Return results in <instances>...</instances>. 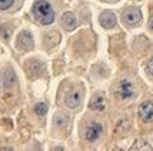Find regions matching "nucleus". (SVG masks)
Returning a JSON list of instances; mask_svg holds the SVG:
<instances>
[{
    "label": "nucleus",
    "mask_w": 153,
    "mask_h": 151,
    "mask_svg": "<svg viewBox=\"0 0 153 151\" xmlns=\"http://www.w3.org/2000/svg\"><path fill=\"white\" fill-rule=\"evenodd\" d=\"M32 12L34 14V19L37 20L39 23L42 24H52L54 20V10L52 4L46 1V0H39V1H36L34 3L33 9H32Z\"/></svg>",
    "instance_id": "obj_1"
},
{
    "label": "nucleus",
    "mask_w": 153,
    "mask_h": 151,
    "mask_svg": "<svg viewBox=\"0 0 153 151\" xmlns=\"http://www.w3.org/2000/svg\"><path fill=\"white\" fill-rule=\"evenodd\" d=\"M140 20H142V13L137 7H129L123 13V21L129 26H136Z\"/></svg>",
    "instance_id": "obj_2"
},
{
    "label": "nucleus",
    "mask_w": 153,
    "mask_h": 151,
    "mask_svg": "<svg viewBox=\"0 0 153 151\" xmlns=\"http://www.w3.org/2000/svg\"><path fill=\"white\" fill-rule=\"evenodd\" d=\"M133 94H134L133 84L129 80H122L119 87H117V96H119V99L127 100V99H130Z\"/></svg>",
    "instance_id": "obj_3"
},
{
    "label": "nucleus",
    "mask_w": 153,
    "mask_h": 151,
    "mask_svg": "<svg viewBox=\"0 0 153 151\" xmlns=\"http://www.w3.org/2000/svg\"><path fill=\"white\" fill-rule=\"evenodd\" d=\"M139 117L146 121L152 123L153 121V101H145L139 108Z\"/></svg>",
    "instance_id": "obj_4"
},
{
    "label": "nucleus",
    "mask_w": 153,
    "mask_h": 151,
    "mask_svg": "<svg viewBox=\"0 0 153 151\" xmlns=\"http://www.w3.org/2000/svg\"><path fill=\"white\" fill-rule=\"evenodd\" d=\"M82 96H83V90L82 88H76V90H72L66 96V105L70 107V108H74L82 103Z\"/></svg>",
    "instance_id": "obj_5"
},
{
    "label": "nucleus",
    "mask_w": 153,
    "mask_h": 151,
    "mask_svg": "<svg viewBox=\"0 0 153 151\" xmlns=\"http://www.w3.org/2000/svg\"><path fill=\"white\" fill-rule=\"evenodd\" d=\"M102 130H103V127H102L99 123H92V124L87 125L85 137H86L87 141H96V140L100 137Z\"/></svg>",
    "instance_id": "obj_6"
},
{
    "label": "nucleus",
    "mask_w": 153,
    "mask_h": 151,
    "mask_svg": "<svg viewBox=\"0 0 153 151\" xmlns=\"http://www.w3.org/2000/svg\"><path fill=\"white\" fill-rule=\"evenodd\" d=\"M100 24L106 29H112V27L116 26V16H114L113 12H103L100 14Z\"/></svg>",
    "instance_id": "obj_7"
},
{
    "label": "nucleus",
    "mask_w": 153,
    "mask_h": 151,
    "mask_svg": "<svg viewBox=\"0 0 153 151\" xmlns=\"http://www.w3.org/2000/svg\"><path fill=\"white\" fill-rule=\"evenodd\" d=\"M106 104L107 101L105 99V96L103 94H94L93 99L90 100V108H93L96 111H103L105 108H106Z\"/></svg>",
    "instance_id": "obj_8"
},
{
    "label": "nucleus",
    "mask_w": 153,
    "mask_h": 151,
    "mask_svg": "<svg viewBox=\"0 0 153 151\" xmlns=\"http://www.w3.org/2000/svg\"><path fill=\"white\" fill-rule=\"evenodd\" d=\"M17 46H19V49H23V50L32 49V47H33V40H32L30 33L22 32L20 36H19V40H17Z\"/></svg>",
    "instance_id": "obj_9"
},
{
    "label": "nucleus",
    "mask_w": 153,
    "mask_h": 151,
    "mask_svg": "<svg viewBox=\"0 0 153 151\" xmlns=\"http://www.w3.org/2000/svg\"><path fill=\"white\" fill-rule=\"evenodd\" d=\"M62 23H63V26L66 27L67 30H73L74 27L77 26V20H76V17L73 16V13H70V12H67V13L63 14Z\"/></svg>",
    "instance_id": "obj_10"
},
{
    "label": "nucleus",
    "mask_w": 153,
    "mask_h": 151,
    "mask_svg": "<svg viewBox=\"0 0 153 151\" xmlns=\"http://www.w3.org/2000/svg\"><path fill=\"white\" fill-rule=\"evenodd\" d=\"M130 150L132 151H136V150H147V151H150L152 150V145H149L147 143H145L143 140H137V141L130 147Z\"/></svg>",
    "instance_id": "obj_11"
},
{
    "label": "nucleus",
    "mask_w": 153,
    "mask_h": 151,
    "mask_svg": "<svg viewBox=\"0 0 153 151\" xmlns=\"http://www.w3.org/2000/svg\"><path fill=\"white\" fill-rule=\"evenodd\" d=\"M34 111H36V114L37 116H45L47 111V104L46 103H39V104H36V107H34Z\"/></svg>",
    "instance_id": "obj_12"
},
{
    "label": "nucleus",
    "mask_w": 153,
    "mask_h": 151,
    "mask_svg": "<svg viewBox=\"0 0 153 151\" xmlns=\"http://www.w3.org/2000/svg\"><path fill=\"white\" fill-rule=\"evenodd\" d=\"M0 37H3L4 40H9V37H10V30H9V27H6V26L0 27Z\"/></svg>",
    "instance_id": "obj_13"
},
{
    "label": "nucleus",
    "mask_w": 153,
    "mask_h": 151,
    "mask_svg": "<svg viewBox=\"0 0 153 151\" xmlns=\"http://www.w3.org/2000/svg\"><path fill=\"white\" fill-rule=\"evenodd\" d=\"M14 0H0V9L4 10V9H9V7L13 4Z\"/></svg>",
    "instance_id": "obj_14"
},
{
    "label": "nucleus",
    "mask_w": 153,
    "mask_h": 151,
    "mask_svg": "<svg viewBox=\"0 0 153 151\" xmlns=\"http://www.w3.org/2000/svg\"><path fill=\"white\" fill-rule=\"evenodd\" d=\"M146 69H147V71H149V74H150V76H153V59L149 60V63H147Z\"/></svg>",
    "instance_id": "obj_15"
},
{
    "label": "nucleus",
    "mask_w": 153,
    "mask_h": 151,
    "mask_svg": "<svg viewBox=\"0 0 153 151\" xmlns=\"http://www.w3.org/2000/svg\"><path fill=\"white\" fill-rule=\"evenodd\" d=\"M149 26H150V29H152V30H153V17H152V19H150V21H149Z\"/></svg>",
    "instance_id": "obj_16"
},
{
    "label": "nucleus",
    "mask_w": 153,
    "mask_h": 151,
    "mask_svg": "<svg viewBox=\"0 0 153 151\" xmlns=\"http://www.w3.org/2000/svg\"><path fill=\"white\" fill-rule=\"evenodd\" d=\"M113 1H116V0H113Z\"/></svg>",
    "instance_id": "obj_17"
}]
</instances>
